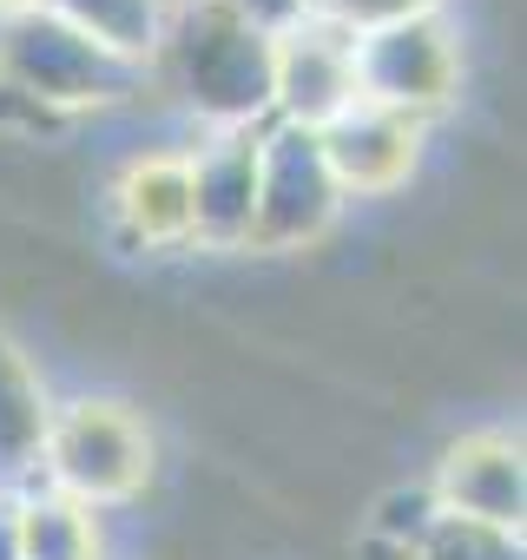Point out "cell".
Returning <instances> with one entry per match:
<instances>
[{"label": "cell", "instance_id": "6da1fadb", "mask_svg": "<svg viewBox=\"0 0 527 560\" xmlns=\"http://www.w3.org/2000/svg\"><path fill=\"white\" fill-rule=\"evenodd\" d=\"M145 80L191 132L271 126V34L231 21L211 0H178L165 14Z\"/></svg>", "mask_w": 527, "mask_h": 560}, {"label": "cell", "instance_id": "7a4b0ae2", "mask_svg": "<svg viewBox=\"0 0 527 560\" xmlns=\"http://www.w3.org/2000/svg\"><path fill=\"white\" fill-rule=\"evenodd\" d=\"M159 468H165L159 429L132 396H119V389L54 396V416L40 435V468H34L40 488H60L99 514H126L159 488Z\"/></svg>", "mask_w": 527, "mask_h": 560}, {"label": "cell", "instance_id": "3957f363", "mask_svg": "<svg viewBox=\"0 0 527 560\" xmlns=\"http://www.w3.org/2000/svg\"><path fill=\"white\" fill-rule=\"evenodd\" d=\"M0 86L27 93L47 113L93 119V113H126L145 86V67L106 54L99 40H86L80 27L40 8L21 21H0Z\"/></svg>", "mask_w": 527, "mask_h": 560}, {"label": "cell", "instance_id": "277c9868", "mask_svg": "<svg viewBox=\"0 0 527 560\" xmlns=\"http://www.w3.org/2000/svg\"><path fill=\"white\" fill-rule=\"evenodd\" d=\"M356 93L383 113H402L435 132L468 93V40L448 8L356 34Z\"/></svg>", "mask_w": 527, "mask_h": 560}, {"label": "cell", "instance_id": "5b68a950", "mask_svg": "<svg viewBox=\"0 0 527 560\" xmlns=\"http://www.w3.org/2000/svg\"><path fill=\"white\" fill-rule=\"evenodd\" d=\"M343 191L324 165L317 132L264 126L257 139V211H250V257H311L343 224Z\"/></svg>", "mask_w": 527, "mask_h": 560}, {"label": "cell", "instance_id": "8992f818", "mask_svg": "<svg viewBox=\"0 0 527 560\" xmlns=\"http://www.w3.org/2000/svg\"><path fill=\"white\" fill-rule=\"evenodd\" d=\"M422 481H429V494H435L442 514H461V521L520 534V514H527V462H520V435L507 422H468V429L442 435Z\"/></svg>", "mask_w": 527, "mask_h": 560}, {"label": "cell", "instance_id": "52a82bcc", "mask_svg": "<svg viewBox=\"0 0 527 560\" xmlns=\"http://www.w3.org/2000/svg\"><path fill=\"white\" fill-rule=\"evenodd\" d=\"M317 145H324V165H330L343 205L402 198L429 165V126H415L402 113H383L370 100H356L343 119H330L317 132Z\"/></svg>", "mask_w": 527, "mask_h": 560}, {"label": "cell", "instance_id": "ba28073f", "mask_svg": "<svg viewBox=\"0 0 527 560\" xmlns=\"http://www.w3.org/2000/svg\"><path fill=\"white\" fill-rule=\"evenodd\" d=\"M363 93H356V40L350 34H337L324 21H297V27L271 34V126L324 132Z\"/></svg>", "mask_w": 527, "mask_h": 560}, {"label": "cell", "instance_id": "9c48e42d", "mask_svg": "<svg viewBox=\"0 0 527 560\" xmlns=\"http://www.w3.org/2000/svg\"><path fill=\"white\" fill-rule=\"evenodd\" d=\"M257 139H264V126L191 132V145H185V172H191V250H211V257H250Z\"/></svg>", "mask_w": 527, "mask_h": 560}, {"label": "cell", "instance_id": "30bf717a", "mask_svg": "<svg viewBox=\"0 0 527 560\" xmlns=\"http://www.w3.org/2000/svg\"><path fill=\"white\" fill-rule=\"evenodd\" d=\"M106 218L113 237L152 257L191 250V172H185V145H145L119 165L113 191H106Z\"/></svg>", "mask_w": 527, "mask_h": 560}, {"label": "cell", "instance_id": "8fae6325", "mask_svg": "<svg viewBox=\"0 0 527 560\" xmlns=\"http://www.w3.org/2000/svg\"><path fill=\"white\" fill-rule=\"evenodd\" d=\"M47 416H54V389L40 357L0 324V494H21L34 481Z\"/></svg>", "mask_w": 527, "mask_h": 560}, {"label": "cell", "instance_id": "7c38bea8", "mask_svg": "<svg viewBox=\"0 0 527 560\" xmlns=\"http://www.w3.org/2000/svg\"><path fill=\"white\" fill-rule=\"evenodd\" d=\"M113 514L60 494V488H21L14 494V527H21V560H113Z\"/></svg>", "mask_w": 527, "mask_h": 560}, {"label": "cell", "instance_id": "4fadbf2b", "mask_svg": "<svg viewBox=\"0 0 527 560\" xmlns=\"http://www.w3.org/2000/svg\"><path fill=\"white\" fill-rule=\"evenodd\" d=\"M47 14H60L67 27H80L86 40H99L106 54L145 67L159 34H165V0H47Z\"/></svg>", "mask_w": 527, "mask_h": 560}, {"label": "cell", "instance_id": "5bb4252c", "mask_svg": "<svg viewBox=\"0 0 527 560\" xmlns=\"http://www.w3.org/2000/svg\"><path fill=\"white\" fill-rule=\"evenodd\" d=\"M409 560H520V534L481 527V521H461V514H435L429 534L409 547Z\"/></svg>", "mask_w": 527, "mask_h": 560}, {"label": "cell", "instance_id": "9a60e30c", "mask_svg": "<svg viewBox=\"0 0 527 560\" xmlns=\"http://www.w3.org/2000/svg\"><path fill=\"white\" fill-rule=\"evenodd\" d=\"M448 0H304V21H324L337 34H376V27H396V21H415V14H435Z\"/></svg>", "mask_w": 527, "mask_h": 560}, {"label": "cell", "instance_id": "2e32d148", "mask_svg": "<svg viewBox=\"0 0 527 560\" xmlns=\"http://www.w3.org/2000/svg\"><path fill=\"white\" fill-rule=\"evenodd\" d=\"M211 8H224L231 21H244L257 34H284L304 21V0H211Z\"/></svg>", "mask_w": 527, "mask_h": 560}, {"label": "cell", "instance_id": "e0dca14e", "mask_svg": "<svg viewBox=\"0 0 527 560\" xmlns=\"http://www.w3.org/2000/svg\"><path fill=\"white\" fill-rule=\"evenodd\" d=\"M0 560H21V527H14V494H0Z\"/></svg>", "mask_w": 527, "mask_h": 560}, {"label": "cell", "instance_id": "ac0fdd59", "mask_svg": "<svg viewBox=\"0 0 527 560\" xmlns=\"http://www.w3.org/2000/svg\"><path fill=\"white\" fill-rule=\"evenodd\" d=\"M47 0H0V21H21V14H40Z\"/></svg>", "mask_w": 527, "mask_h": 560}, {"label": "cell", "instance_id": "d6986e66", "mask_svg": "<svg viewBox=\"0 0 527 560\" xmlns=\"http://www.w3.org/2000/svg\"><path fill=\"white\" fill-rule=\"evenodd\" d=\"M165 8H178V0H165Z\"/></svg>", "mask_w": 527, "mask_h": 560}]
</instances>
